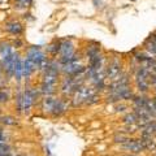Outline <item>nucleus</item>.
Instances as JSON below:
<instances>
[{
    "instance_id": "f257e3e1",
    "label": "nucleus",
    "mask_w": 156,
    "mask_h": 156,
    "mask_svg": "<svg viewBox=\"0 0 156 156\" xmlns=\"http://www.w3.org/2000/svg\"><path fill=\"white\" fill-rule=\"evenodd\" d=\"M7 31L13 34V35H18V34L22 33V26L20 22H9L7 23Z\"/></svg>"
},
{
    "instance_id": "f03ea898",
    "label": "nucleus",
    "mask_w": 156,
    "mask_h": 156,
    "mask_svg": "<svg viewBox=\"0 0 156 156\" xmlns=\"http://www.w3.org/2000/svg\"><path fill=\"white\" fill-rule=\"evenodd\" d=\"M8 152H9V146L4 140H2L0 142V155H5Z\"/></svg>"
},
{
    "instance_id": "7ed1b4c3",
    "label": "nucleus",
    "mask_w": 156,
    "mask_h": 156,
    "mask_svg": "<svg viewBox=\"0 0 156 156\" xmlns=\"http://www.w3.org/2000/svg\"><path fill=\"white\" fill-rule=\"evenodd\" d=\"M8 100V94L5 91H0V103H5Z\"/></svg>"
},
{
    "instance_id": "20e7f679",
    "label": "nucleus",
    "mask_w": 156,
    "mask_h": 156,
    "mask_svg": "<svg viewBox=\"0 0 156 156\" xmlns=\"http://www.w3.org/2000/svg\"><path fill=\"white\" fill-rule=\"evenodd\" d=\"M31 0H17V3H18V5H21V7H26L27 4H30Z\"/></svg>"
},
{
    "instance_id": "39448f33",
    "label": "nucleus",
    "mask_w": 156,
    "mask_h": 156,
    "mask_svg": "<svg viewBox=\"0 0 156 156\" xmlns=\"http://www.w3.org/2000/svg\"><path fill=\"white\" fill-rule=\"evenodd\" d=\"M12 119H11V117H4V119H3V122L4 124H9V125H13L14 124V121H11Z\"/></svg>"
},
{
    "instance_id": "423d86ee",
    "label": "nucleus",
    "mask_w": 156,
    "mask_h": 156,
    "mask_svg": "<svg viewBox=\"0 0 156 156\" xmlns=\"http://www.w3.org/2000/svg\"><path fill=\"white\" fill-rule=\"evenodd\" d=\"M4 139V134H3V131L0 130V142H2V140Z\"/></svg>"
},
{
    "instance_id": "0eeeda50",
    "label": "nucleus",
    "mask_w": 156,
    "mask_h": 156,
    "mask_svg": "<svg viewBox=\"0 0 156 156\" xmlns=\"http://www.w3.org/2000/svg\"><path fill=\"white\" fill-rule=\"evenodd\" d=\"M0 73H2V69H0Z\"/></svg>"
}]
</instances>
